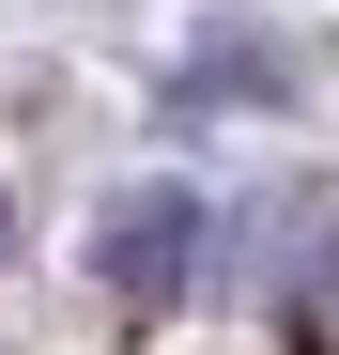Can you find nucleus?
Masks as SVG:
<instances>
[{"instance_id": "7ed1b4c3", "label": "nucleus", "mask_w": 339, "mask_h": 355, "mask_svg": "<svg viewBox=\"0 0 339 355\" xmlns=\"http://www.w3.org/2000/svg\"><path fill=\"white\" fill-rule=\"evenodd\" d=\"M0 248H16V201H0Z\"/></svg>"}, {"instance_id": "f257e3e1", "label": "nucleus", "mask_w": 339, "mask_h": 355, "mask_svg": "<svg viewBox=\"0 0 339 355\" xmlns=\"http://www.w3.org/2000/svg\"><path fill=\"white\" fill-rule=\"evenodd\" d=\"M201 232H216L201 186H124V201L93 216V278L124 293V309H170V293L201 278Z\"/></svg>"}, {"instance_id": "f03ea898", "label": "nucleus", "mask_w": 339, "mask_h": 355, "mask_svg": "<svg viewBox=\"0 0 339 355\" xmlns=\"http://www.w3.org/2000/svg\"><path fill=\"white\" fill-rule=\"evenodd\" d=\"M277 93H293V62H277L262 31H216L201 62L170 78V108H277Z\"/></svg>"}]
</instances>
